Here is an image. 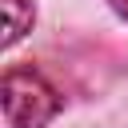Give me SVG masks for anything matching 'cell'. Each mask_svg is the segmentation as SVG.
Here are the masks:
<instances>
[{
  "label": "cell",
  "mask_w": 128,
  "mask_h": 128,
  "mask_svg": "<svg viewBox=\"0 0 128 128\" xmlns=\"http://www.w3.org/2000/svg\"><path fill=\"white\" fill-rule=\"evenodd\" d=\"M64 88L40 64H8L0 72V112L8 128H48L64 112Z\"/></svg>",
  "instance_id": "6da1fadb"
},
{
  "label": "cell",
  "mask_w": 128,
  "mask_h": 128,
  "mask_svg": "<svg viewBox=\"0 0 128 128\" xmlns=\"http://www.w3.org/2000/svg\"><path fill=\"white\" fill-rule=\"evenodd\" d=\"M4 4V52L16 48L32 28H36V4L32 0H0Z\"/></svg>",
  "instance_id": "7a4b0ae2"
},
{
  "label": "cell",
  "mask_w": 128,
  "mask_h": 128,
  "mask_svg": "<svg viewBox=\"0 0 128 128\" xmlns=\"http://www.w3.org/2000/svg\"><path fill=\"white\" fill-rule=\"evenodd\" d=\"M104 8H108L116 20H124V24H128V0H104Z\"/></svg>",
  "instance_id": "3957f363"
}]
</instances>
